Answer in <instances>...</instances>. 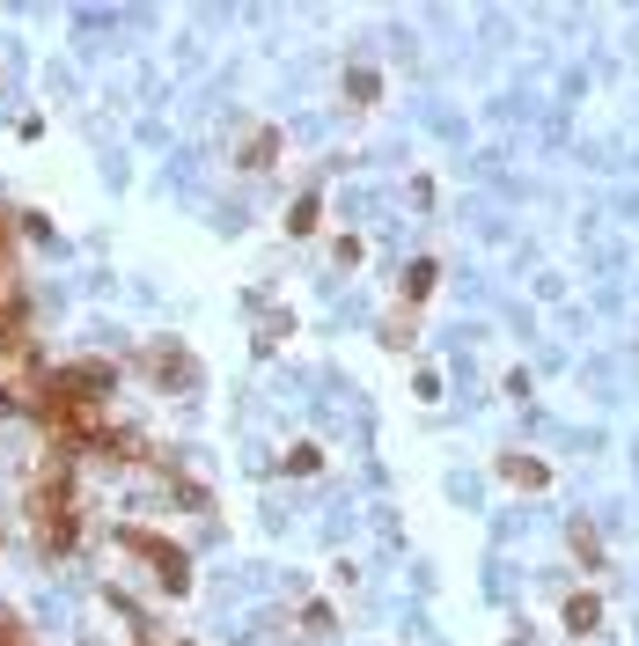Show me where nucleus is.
<instances>
[{
    "mask_svg": "<svg viewBox=\"0 0 639 646\" xmlns=\"http://www.w3.org/2000/svg\"><path fill=\"white\" fill-rule=\"evenodd\" d=\"M30 529H37V551H45V558H67V551L81 544V499H75L67 463L30 485Z\"/></svg>",
    "mask_w": 639,
    "mask_h": 646,
    "instance_id": "1",
    "label": "nucleus"
},
{
    "mask_svg": "<svg viewBox=\"0 0 639 646\" xmlns=\"http://www.w3.org/2000/svg\"><path fill=\"white\" fill-rule=\"evenodd\" d=\"M118 544L140 551V558H148V573L170 588V596H184V588H192V558H184L170 537H155V529H118Z\"/></svg>",
    "mask_w": 639,
    "mask_h": 646,
    "instance_id": "2",
    "label": "nucleus"
},
{
    "mask_svg": "<svg viewBox=\"0 0 639 646\" xmlns=\"http://www.w3.org/2000/svg\"><path fill=\"white\" fill-rule=\"evenodd\" d=\"M140 374H155V390H192L198 368L176 338H148V346H140Z\"/></svg>",
    "mask_w": 639,
    "mask_h": 646,
    "instance_id": "3",
    "label": "nucleus"
},
{
    "mask_svg": "<svg viewBox=\"0 0 639 646\" xmlns=\"http://www.w3.org/2000/svg\"><path fill=\"white\" fill-rule=\"evenodd\" d=\"M500 477H507V485H529V493H544V485H551V471H544L537 455H500Z\"/></svg>",
    "mask_w": 639,
    "mask_h": 646,
    "instance_id": "4",
    "label": "nucleus"
},
{
    "mask_svg": "<svg viewBox=\"0 0 639 646\" xmlns=\"http://www.w3.org/2000/svg\"><path fill=\"white\" fill-rule=\"evenodd\" d=\"M8 287H15V214L0 206V301H8Z\"/></svg>",
    "mask_w": 639,
    "mask_h": 646,
    "instance_id": "5",
    "label": "nucleus"
},
{
    "mask_svg": "<svg viewBox=\"0 0 639 646\" xmlns=\"http://www.w3.org/2000/svg\"><path fill=\"white\" fill-rule=\"evenodd\" d=\"M272 148H279V132H272V125H258L236 154H243V170H272Z\"/></svg>",
    "mask_w": 639,
    "mask_h": 646,
    "instance_id": "6",
    "label": "nucleus"
},
{
    "mask_svg": "<svg viewBox=\"0 0 639 646\" xmlns=\"http://www.w3.org/2000/svg\"><path fill=\"white\" fill-rule=\"evenodd\" d=\"M595 618H603V602H595V596H573V602H566V632H573V639L595 632Z\"/></svg>",
    "mask_w": 639,
    "mask_h": 646,
    "instance_id": "7",
    "label": "nucleus"
},
{
    "mask_svg": "<svg viewBox=\"0 0 639 646\" xmlns=\"http://www.w3.org/2000/svg\"><path fill=\"white\" fill-rule=\"evenodd\" d=\"M426 287H434V265H426V257H419L412 273H404V301H419V295H426Z\"/></svg>",
    "mask_w": 639,
    "mask_h": 646,
    "instance_id": "8",
    "label": "nucleus"
},
{
    "mask_svg": "<svg viewBox=\"0 0 639 646\" xmlns=\"http://www.w3.org/2000/svg\"><path fill=\"white\" fill-rule=\"evenodd\" d=\"M573 551H581V566H603V544H595V529H573Z\"/></svg>",
    "mask_w": 639,
    "mask_h": 646,
    "instance_id": "9",
    "label": "nucleus"
},
{
    "mask_svg": "<svg viewBox=\"0 0 639 646\" xmlns=\"http://www.w3.org/2000/svg\"><path fill=\"white\" fill-rule=\"evenodd\" d=\"M287 228H295V235H309V228H317V199H301L295 214H287Z\"/></svg>",
    "mask_w": 639,
    "mask_h": 646,
    "instance_id": "10",
    "label": "nucleus"
}]
</instances>
